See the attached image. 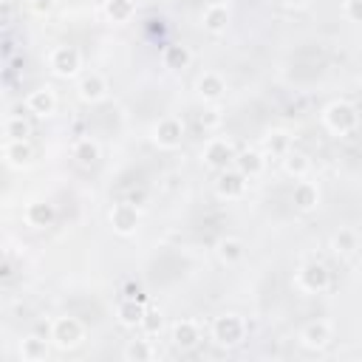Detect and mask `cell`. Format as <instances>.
Masks as SVG:
<instances>
[{
	"mask_svg": "<svg viewBox=\"0 0 362 362\" xmlns=\"http://www.w3.org/2000/svg\"><path fill=\"white\" fill-rule=\"evenodd\" d=\"M108 12H111L113 20H128L131 12H133V3H131V0H111Z\"/></svg>",
	"mask_w": 362,
	"mask_h": 362,
	"instance_id": "29",
	"label": "cell"
},
{
	"mask_svg": "<svg viewBox=\"0 0 362 362\" xmlns=\"http://www.w3.org/2000/svg\"><path fill=\"white\" fill-rule=\"evenodd\" d=\"M6 159H9L12 167H23V164H29V161H32V148H29L26 142L12 139V142L6 144Z\"/></svg>",
	"mask_w": 362,
	"mask_h": 362,
	"instance_id": "17",
	"label": "cell"
},
{
	"mask_svg": "<svg viewBox=\"0 0 362 362\" xmlns=\"http://www.w3.org/2000/svg\"><path fill=\"white\" fill-rule=\"evenodd\" d=\"M348 17L362 20V0H348Z\"/></svg>",
	"mask_w": 362,
	"mask_h": 362,
	"instance_id": "32",
	"label": "cell"
},
{
	"mask_svg": "<svg viewBox=\"0 0 362 362\" xmlns=\"http://www.w3.org/2000/svg\"><path fill=\"white\" fill-rule=\"evenodd\" d=\"M105 91H108V85H105V80L100 74H88L80 82V96H82L85 102H100L102 96H105Z\"/></svg>",
	"mask_w": 362,
	"mask_h": 362,
	"instance_id": "15",
	"label": "cell"
},
{
	"mask_svg": "<svg viewBox=\"0 0 362 362\" xmlns=\"http://www.w3.org/2000/svg\"><path fill=\"white\" fill-rule=\"evenodd\" d=\"M26 218L32 227H48L54 221V207L52 204H29Z\"/></svg>",
	"mask_w": 362,
	"mask_h": 362,
	"instance_id": "19",
	"label": "cell"
},
{
	"mask_svg": "<svg viewBox=\"0 0 362 362\" xmlns=\"http://www.w3.org/2000/svg\"><path fill=\"white\" fill-rule=\"evenodd\" d=\"M142 328L148 331L150 337H153V334H159V331H161V315H159V311H144V317H142Z\"/></svg>",
	"mask_w": 362,
	"mask_h": 362,
	"instance_id": "30",
	"label": "cell"
},
{
	"mask_svg": "<svg viewBox=\"0 0 362 362\" xmlns=\"http://www.w3.org/2000/svg\"><path fill=\"white\" fill-rule=\"evenodd\" d=\"M125 357H128V359H150V357H153V348L148 346V340H133V343L128 346Z\"/></svg>",
	"mask_w": 362,
	"mask_h": 362,
	"instance_id": "28",
	"label": "cell"
},
{
	"mask_svg": "<svg viewBox=\"0 0 362 362\" xmlns=\"http://www.w3.org/2000/svg\"><path fill=\"white\" fill-rule=\"evenodd\" d=\"M111 221L116 227V232H122V235H131L139 224V212L133 204H116L113 212H111Z\"/></svg>",
	"mask_w": 362,
	"mask_h": 362,
	"instance_id": "10",
	"label": "cell"
},
{
	"mask_svg": "<svg viewBox=\"0 0 362 362\" xmlns=\"http://www.w3.org/2000/svg\"><path fill=\"white\" fill-rule=\"evenodd\" d=\"M201 125H215V116H201Z\"/></svg>",
	"mask_w": 362,
	"mask_h": 362,
	"instance_id": "34",
	"label": "cell"
},
{
	"mask_svg": "<svg viewBox=\"0 0 362 362\" xmlns=\"http://www.w3.org/2000/svg\"><path fill=\"white\" fill-rule=\"evenodd\" d=\"M334 249L343 252V255L354 252V249H357V235H354L351 229H340V232L334 235Z\"/></svg>",
	"mask_w": 362,
	"mask_h": 362,
	"instance_id": "26",
	"label": "cell"
},
{
	"mask_svg": "<svg viewBox=\"0 0 362 362\" xmlns=\"http://www.w3.org/2000/svg\"><path fill=\"white\" fill-rule=\"evenodd\" d=\"M269 150H275V153H289V136L286 133H272L269 136Z\"/></svg>",
	"mask_w": 362,
	"mask_h": 362,
	"instance_id": "31",
	"label": "cell"
},
{
	"mask_svg": "<svg viewBox=\"0 0 362 362\" xmlns=\"http://www.w3.org/2000/svg\"><path fill=\"white\" fill-rule=\"evenodd\" d=\"M283 167H286V173H292V176L303 179V176L308 173V159H306L303 153H292V150H289L286 159H283Z\"/></svg>",
	"mask_w": 362,
	"mask_h": 362,
	"instance_id": "24",
	"label": "cell"
},
{
	"mask_svg": "<svg viewBox=\"0 0 362 362\" xmlns=\"http://www.w3.org/2000/svg\"><path fill=\"white\" fill-rule=\"evenodd\" d=\"M181 136H184V125L179 122V119H161L159 128H156V142L159 148H167L173 150L181 144Z\"/></svg>",
	"mask_w": 362,
	"mask_h": 362,
	"instance_id": "6",
	"label": "cell"
},
{
	"mask_svg": "<svg viewBox=\"0 0 362 362\" xmlns=\"http://www.w3.org/2000/svg\"><path fill=\"white\" fill-rule=\"evenodd\" d=\"M23 359H29V362H37V359H45L48 354V346L45 340H40V337H29V340H23V348H20Z\"/></svg>",
	"mask_w": 362,
	"mask_h": 362,
	"instance_id": "22",
	"label": "cell"
},
{
	"mask_svg": "<svg viewBox=\"0 0 362 362\" xmlns=\"http://www.w3.org/2000/svg\"><path fill=\"white\" fill-rule=\"evenodd\" d=\"M164 60H167V65H170V68H184L190 63V52H187L184 45H170L164 52Z\"/></svg>",
	"mask_w": 362,
	"mask_h": 362,
	"instance_id": "25",
	"label": "cell"
},
{
	"mask_svg": "<svg viewBox=\"0 0 362 362\" xmlns=\"http://www.w3.org/2000/svg\"><path fill=\"white\" fill-rule=\"evenodd\" d=\"M221 199H240L247 190V176L240 170H229V173H221L218 176V184H215Z\"/></svg>",
	"mask_w": 362,
	"mask_h": 362,
	"instance_id": "7",
	"label": "cell"
},
{
	"mask_svg": "<svg viewBox=\"0 0 362 362\" xmlns=\"http://www.w3.org/2000/svg\"><path fill=\"white\" fill-rule=\"evenodd\" d=\"M82 337H85V328L80 320L74 317H60L54 326H52V340L60 346V348H74L82 343Z\"/></svg>",
	"mask_w": 362,
	"mask_h": 362,
	"instance_id": "2",
	"label": "cell"
},
{
	"mask_svg": "<svg viewBox=\"0 0 362 362\" xmlns=\"http://www.w3.org/2000/svg\"><path fill=\"white\" fill-rule=\"evenodd\" d=\"M224 91H227V85H224V80L218 77V74H204L201 80H199V93H201V100H207V102H215V100H221L224 96Z\"/></svg>",
	"mask_w": 362,
	"mask_h": 362,
	"instance_id": "14",
	"label": "cell"
},
{
	"mask_svg": "<svg viewBox=\"0 0 362 362\" xmlns=\"http://www.w3.org/2000/svg\"><path fill=\"white\" fill-rule=\"evenodd\" d=\"M32 131H29V125L23 122L20 116H12L9 122H6V136L9 139H17V142H26V136H29Z\"/></svg>",
	"mask_w": 362,
	"mask_h": 362,
	"instance_id": "27",
	"label": "cell"
},
{
	"mask_svg": "<svg viewBox=\"0 0 362 362\" xmlns=\"http://www.w3.org/2000/svg\"><path fill=\"white\" fill-rule=\"evenodd\" d=\"M292 201H295V207H297V210L308 212V210H315V207H317V201H320V192H317V187H315V184L300 181V184L295 187V196H292Z\"/></svg>",
	"mask_w": 362,
	"mask_h": 362,
	"instance_id": "12",
	"label": "cell"
},
{
	"mask_svg": "<svg viewBox=\"0 0 362 362\" xmlns=\"http://www.w3.org/2000/svg\"><path fill=\"white\" fill-rule=\"evenodd\" d=\"M204 159L210 167H227L229 161H235V148L227 139H212L204 150Z\"/></svg>",
	"mask_w": 362,
	"mask_h": 362,
	"instance_id": "8",
	"label": "cell"
},
{
	"mask_svg": "<svg viewBox=\"0 0 362 362\" xmlns=\"http://www.w3.org/2000/svg\"><path fill=\"white\" fill-rule=\"evenodd\" d=\"M80 52L77 48H71V45H60L52 52V71L57 77H71V74H77L80 71Z\"/></svg>",
	"mask_w": 362,
	"mask_h": 362,
	"instance_id": "4",
	"label": "cell"
},
{
	"mask_svg": "<svg viewBox=\"0 0 362 362\" xmlns=\"http://www.w3.org/2000/svg\"><path fill=\"white\" fill-rule=\"evenodd\" d=\"M326 125L334 133H351L357 128V111L348 102H331L326 111Z\"/></svg>",
	"mask_w": 362,
	"mask_h": 362,
	"instance_id": "3",
	"label": "cell"
},
{
	"mask_svg": "<svg viewBox=\"0 0 362 362\" xmlns=\"http://www.w3.org/2000/svg\"><path fill=\"white\" fill-rule=\"evenodd\" d=\"M32 6H34V12L43 14V12H52V9H54V0H34Z\"/></svg>",
	"mask_w": 362,
	"mask_h": 362,
	"instance_id": "33",
	"label": "cell"
},
{
	"mask_svg": "<svg viewBox=\"0 0 362 362\" xmlns=\"http://www.w3.org/2000/svg\"><path fill=\"white\" fill-rule=\"evenodd\" d=\"M286 3H295V6H303V3H308V0H286Z\"/></svg>",
	"mask_w": 362,
	"mask_h": 362,
	"instance_id": "35",
	"label": "cell"
},
{
	"mask_svg": "<svg viewBox=\"0 0 362 362\" xmlns=\"http://www.w3.org/2000/svg\"><path fill=\"white\" fill-rule=\"evenodd\" d=\"M300 340L306 348H323L331 340V328H328V323H308L300 334Z\"/></svg>",
	"mask_w": 362,
	"mask_h": 362,
	"instance_id": "11",
	"label": "cell"
},
{
	"mask_svg": "<svg viewBox=\"0 0 362 362\" xmlns=\"http://www.w3.org/2000/svg\"><path fill=\"white\" fill-rule=\"evenodd\" d=\"M218 255L224 263H235V260L244 258V244H240L238 238H224L218 244Z\"/></svg>",
	"mask_w": 362,
	"mask_h": 362,
	"instance_id": "23",
	"label": "cell"
},
{
	"mask_svg": "<svg viewBox=\"0 0 362 362\" xmlns=\"http://www.w3.org/2000/svg\"><path fill=\"white\" fill-rule=\"evenodd\" d=\"M74 159H77L82 167L96 164V159H100V148H96V142H91V139H80V142L74 144Z\"/></svg>",
	"mask_w": 362,
	"mask_h": 362,
	"instance_id": "20",
	"label": "cell"
},
{
	"mask_svg": "<svg viewBox=\"0 0 362 362\" xmlns=\"http://www.w3.org/2000/svg\"><path fill=\"white\" fill-rule=\"evenodd\" d=\"M201 340V334H199V326L196 323H190V320H181L173 326V343L179 348H192Z\"/></svg>",
	"mask_w": 362,
	"mask_h": 362,
	"instance_id": "13",
	"label": "cell"
},
{
	"mask_svg": "<svg viewBox=\"0 0 362 362\" xmlns=\"http://www.w3.org/2000/svg\"><path fill=\"white\" fill-rule=\"evenodd\" d=\"M142 317H144V308L133 297H128L122 306H119V320L125 326H142Z\"/></svg>",
	"mask_w": 362,
	"mask_h": 362,
	"instance_id": "21",
	"label": "cell"
},
{
	"mask_svg": "<svg viewBox=\"0 0 362 362\" xmlns=\"http://www.w3.org/2000/svg\"><path fill=\"white\" fill-rule=\"evenodd\" d=\"M244 320L235 317V315H224L212 323V340L218 346H238L244 340Z\"/></svg>",
	"mask_w": 362,
	"mask_h": 362,
	"instance_id": "1",
	"label": "cell"
},
{
	"mask_svg": "<svg viewBox=\"0 0 362 362\" xmlns=\"http://www.w3.org/2000/svg\"><path fill=\"white\" fill-rule=\"evenodd\" d=\"M235 164L244 176H258L263 170V156L258 150H244L240 156H235Z\"/></svg>",
	"mask_w": 362,
	"mask_h": 362,
	"instance_id": "16",
	"label": "cell"
},
{
	"mask_svg": "<svg viewBox=\"0 0 362 362\" xmlns=\"http://www.w3.org/2000/svg\"><path fill=\"white\" fill-rule=\"evenodd\" d=\"M26 108L37 116H52L54 108H57V100H54V91L52 88H37L29 93V100H26Z\"/></svg>",
	"mask_w": 362,
	"mask_h": 362,
	"instance_id": "9",
	"label": "cell"
},
{
	"mask_svg": "<svg viewBox=\"0 0 362 362\" xmlns=\"http://www.w3.org/2000/svg\"><path fill=\"white\" fill-rule=\"evenodd\" d=\"M297 283L306 289V292H326L328 283H331V275L323 263H308V267L300 269Z\"/></svg>",
	"mask_w": 362,
	"mask_h": 362,
	"instance_id": "5",
	"label": "cell"
},
{
	"mask_svg": "<svg viewBox=\"0 0 362 362\" xmlns=\"http://www.w3.org/2000/svg\"><path fill=\"white\" fill-rule=\"evenodd\" d=\"M227 6H221V3H212L207 12H204V29H210V32H224L227 29Z\"/></svg>",
	"mask_w": 362,
	"mask_h": 362,
	"instance_id": "18",
	"label": "cell"
}]
</instances>
